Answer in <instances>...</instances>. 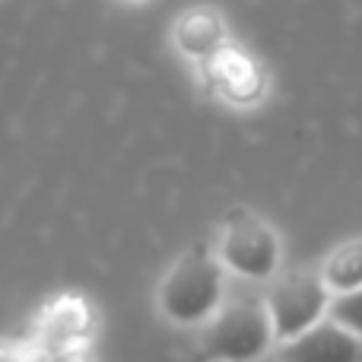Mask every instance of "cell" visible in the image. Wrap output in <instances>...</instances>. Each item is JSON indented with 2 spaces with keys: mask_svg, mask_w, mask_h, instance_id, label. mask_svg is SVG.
I'll return each mask as SVG.
<instances>
[{
  "mask_svg": "<svg viewBox=\"0 0 362 362\" xmlns=\"http://www.w3.org/2000/svg\"><path fill=\"white\" fill-rule=\"evenodd\" d=\"M264 302H267L270 325H274V340L286 344L325 318L331 305V289L325 276L315 270H289L280 283L270 286Z\"/></svg>",
  "mask_w": 362,
  "mask_h": 362,
  "instance_id": "4",
  "label": "cell"
},
{
  "mask_svg": "<svg viewBox=\"0 0 362 362\" xmlns=\"http://www.w3.org/2000/svg\"><path fill=\"white\" fill-rule=\"evenodd\" d=\"M206 83L232 105H255L264 95V70L248 51L235 45H219L204 61Z\"/></svg>",
  "mask_w": 362,
  "mask_h": 362,
  "instance_id": "5",
  "label": "cell"
},
{
  "mask_svg": "<svg viewBox=\"0 0 362 362\" xmlns=\"http://www.w3.org/2000/svg\"><path fill=\"white\" fill-rule=\"evenodd\" d=\"M172 35H175V45L181 54L204 64L219 45H226V23L210 6H191V10L181 13L175 19Z\"/></svg>",
  "mask_w": 362,
  "mask_h": 362,
  "instance_id": "7",
  "label": "cell"
},
{
  "mask_svg": "<svg viewBox=\"0 0 362 362\" xmlns=\"http://www.w3.org/2000/svg\"><path fill=\"white\" fill-rule=\"evenodd\" d=\"M274 340V325H270L267 302L242 296L229 299L216 308L200 334V359H226V362H245L267 353Z\"/></svg>",
  "mask_w": 362,
  "mask_h": 362,
  "instance_id": "2",
  "label": "cell"
},
{
  "mask_svg": "<svg viewBox=\"0 0 362 362\" xmlns=\"http://www.w3.org/2000/svg\"><path fill=\"white\" fill-rule=\"evenodd\" d=\"M93 325V315H89L86 302L83 299H61L51 312H45V334L48 337H61V340H80L83 334Z\"/></svg>",
  "mask_w": 362,
  "mask_h": 362,
  "instance_id": "9",
  "label": "cell"
},
{
  "mask_svg": "<svg viewBox=\"0 0 362 362\" xmlns=\"http://www.w3.org/2000/svg\"><path fill=\"white\" fill-rule=\"evenodd\" d=\"M321 276H325L331 293L359 289L362 286V238H356V242H344L340 248H334L331 255L325 257Z\"/></svg>",
  "mask_w": 362,
  "mask_h": 362,
  "instance_id": "8",
  "label": "cell"
},
{
  "mask_svg": "<svg viewBox=\"0 0 362 362\" xmlns=\"http://www.w3.org/2000/svg\"><path fill=\"white\" fill-rule=\"evenodd\" d=\"M362 356V337L337 321H315L299 337L280 344V359L293 362H353Z\"/></svg>",
  "mask_w": 362,
  "mask_h": 362,
  "instance_id": "6",
  "label": "cell"
},
{
  "mask_svg": "<svg viewBox=\"0 0 362 362\" xmlns=\"http://www.w3.org/2000/svg\"><path fill=\"white\" fill-rule=\"evenodd\" d=\"M327 315H331L337 325H344L346 331H353L356 337H362V286L346 289V293H331Z\"/></svg>",
  "mask_w": 362,
  "mask_h": 362,
  "instance_id": "10",
  "label": "cell"
},
{
  "mask_svg": "<svg viewBox=\"0 0 362 362\" xmlns=\"http://www.w3.org/2000/svg\"><path fill=\"white\" fill-rule=\"evenodd\" d=\"M219 261L245 280H270L280 267V238L261 216L235 206L223 223Z\"/></svg>",
  "mask_w": 362,
  "mask_h": 362,
  "instance_id": "3",
  "label": "cell"
},
{
  "mask_svg": "<svg viewBox=\"0 0 362 362\" xmlns=\"http://www.w3.org/2000/svg\"><path fill=\"white\" fill-rule=\"evenodd\" d=\"M223 261H216L204 248H191L159 283V312L181 327L204 325L223 305Z\"/></svg>",
  "mask_w": 362,
  "mask_h": 362,
  "instance_id": "1",
  "label": "cell"
}]
</instances>
